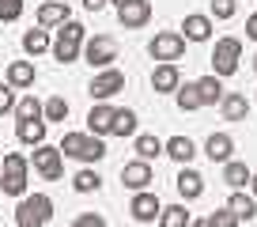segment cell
Segmentation results:
<instances>
[{
  "mask_svg": "<svg viewBox=\"0 0 257 227\" xmlns=\"http://www.w3.org/2000/svg\"><path fill=\"white\" fill-rule=\"evenodd\" d=\"M189 227H208V219H189Z\"/></svg>",
  "mask_w": 257,
  "mask_h": 227,
  "instance_id": "obj_41",
  "label": "cell"
},
{
  "mask_svg": "<svg viewBox=\"0 0 257 227\" xmlns=\"http://www.w3.org/2000/svg\"><path fill=\"white\" fill-rule=\"evenodd\" d=\"M178 83H182L178 65H155V72H152V87L155 91H174Z\"/></svg>",
  "mask_w": 257,
  "mask_h": 227,
  "instance_id": "obj_23",
  "label": "cell"
},
{
  "mask_svg": "<svg viewBox=\"0 0 257 227\" xmlns=\"http://www.w3.org/2000/svg\"><path fill=\"white\" fill-rule=\"evenodd\" d=\"M249 189H253V197H257V174H249Z\"/></svg>",
  "mask_w": 257,
  "mask_h": 227,
  "instance_id": "obj_42",
  "label": "cell"
},
{
  "mask_svg": "<svg viewBox=\"0 0 257 227\" xmlns=\"http://www.w3.org/2000/svg\"><path fill=\"white\" fill-rule=\"evenodd\" d=\"M57 152L72 155V159H83V163H98L106 155V144H102V137H91V133H64Z\"/></svg>",
  "mask_w": 257,
  "mask_h": 227,
  "instance_id": "obj_2",
  "label": "cell"
},
{
  "mask_svg": "<svg viewBox=\"0 0 257 227\" xmlns=\"http://www.w3.org/2000/svg\"><path fill=\"white\" fill-rule=\"evenodd\" d=\"M34 83V65L31 61H12L8 65V87H31Z\"/></svg>",
  "mask_w": 257,
  "mask_h": 227,
  "instance_id": "obj_22",
  "label": "cell"
},
{
  "mask_svg": "<svg viewBox=\"0 0 257 227\" xmlns=\"http://www.w3.org/2000/svg\"><path fill=\"white\" fill-rule=\"evenodd\" d=\"M159 152H163V140L159 137H152V133L137 137V155H140V159H155Z\"/></svg>",
  "mask_w": 257,
  "mask_h": 227,
  "instance_id": "obj_31",
  "label": "cell"
},
{
  "mask_svg": "<svg viewBox=\"0 0 257 227\" xmlns=\"http://www.w3.org/2000/svg\"><path fill=\"white\" fill-rule=\"evenodd\" d=\"M64 4H68V0H64Z\"/></svg>",
  "mask_w": 257,
  "mask_h": 227,
  "instance_id": "obj_45",
  "label": "cell"
},
{
  "mask_svg": "<svg viewBox=\"0 0 257 227\" xmlns=\"http://www.w3.org/2000/svg\"><path fill=\"white\" fill-rule=\"evenodd\" d=\"M234 8H238L234 0H212V16H216V19H231Z\"/></svg>",
  "mask_w": 257,
  "mask_h": 227,
  "instance_id": "obj_37",
  "label": "cell"
},
{
  "mask_svg": "<svg viewBox=\"0 0 257 227\" xmlns=\"http://www.w3.org/2000/svg\"><path fill=\"white\" fill-rule=\"evenodd\" d=\"M68 227H106V219L98 216V212H83V216H76Z\"/></svg>",
  "mask_w": 257,
  "mask_h": 227,
  "instance_id": "obj_36",
  "label": "cell"
},
{
  "mask_svg": "<svg viewBox=\"0 0 257 227\" xmlns=\"http://www.w3.org/2000/svg\"><path fill=\"white\" fill-rule=\"evenodd\" d=\"M83 57H87V65L95 68H110L117 61V42L110 34H95V38H83Z\"/></svg>",
  "mask_w": 257,
  "mask_h": 227,
  "instance_id": "obj_6",
  "label": "cell"
},
{
  "mask_svg": "<svg viewBox=\"0 0 257 227\" xmlns=\"http://www.w3.org/2000/svg\"><path fill=\"white\" fill-rule=\"evenodd\" d=\"M49 46H53V57L61 61V65H72L76 57H80V49H83V23H76V19L61 23L57 42H49Z\"/></svg>",
  "mask_w": 257,
  "mask_h": 227,
  "instance_id": "obj_4",
  "label": "cell"
},
{
  "mask_svg": "<svg viewBox=\"0 0 257 227\" xmlns=\"http://www.w3.org/2000/svg\"><path fill=\"white\" fill-rule=\"evenodd\" d=\"M0 167H4V174H0V189H4L8 197H23L27 193V170H31L27 155L8 152V155H0Z\"/></svg>",
  "mask_w": 257,
  "mask_h": 227,
  "instance_id": "obj_3",
  "label": "cell"
},
{
  "mask_svg": "<svg viewBox=\"0 0 257 227\" xmlns=\"http://www.w3.org/2000/svg\"><path fill=\"white\" fill-rule=\"evenodd\" d=\"M231 152H234V140L227 137V133H212L208 144H204V155H208L212 163H227V159H231Z\"/></svg>",
  "mask_w": 257,
  "mask_h": 227,
  "instance_id": "obj_14",
  "label": "cell"
},
{
  "mask_svg": "<svg viewBox=\"0 0 257 227\" xmlns=\"http://www.w3.org/2000/svg\"><path fill=\"white\" fill-rule=\"evenodd\" d=\"M249 174H253V170H249L246 163H234V159H227V163H223V182H227V186H234V189L246 186Z\"/></svg>",
  "mask_w": 257,
  "mask_h": 227,
  "instance_id": "obj_24",
  "label": "cell"
},
{
  "mask_svg": "<svg viewBox=\"0 0 257 227\" xmlns=\"http://www.w3.org/2000/svg\"><path fill=\"white\" fill-rule=\"evenodd\" d=\"M16 118H19V122H34V118H42V102L34 95L19 98V102H16Z\"/></svg>",
  "mask_w": 257,
  "mask_h": 227,
  "instance_id": "obj_30",
  "label": "cell"
},
{
  "mask_svg": "<svg viewBox=\"0 0 257 227\" xmlns=\"http://www.w3.org/2000/svg\"><path fill=\"white\" fill-rule=\"evenodd\" d=\"M178 193L185 197V201H197V197L204 193V178L197 174V170H189V167H182V174H178Z\"/></svg>",
  "mask_w": 257,
  "mask_h": 227,
  "instance_id": "obj_15",
  "label": "cell"
},
{
  "mask_svg": "<svg viewBox=\"0 0 257 227\" xmlns=\"http://www.w3.org/2000/svg\"><path fill=\"white\" fill-rule=\"evenodd\" d=\"M246 34H249V38L257 42V12H253V16H249V19H246Z\"/></svg>",
  "mask_w": 257,
  "mask_h": 227,
  "instance_id": "obj_39",
  "label": "cell"
},
{
  "mask_svg": "<svg viewBox=\"0 0 257 227\" xmlns=\"http://www.w3.org/2000/svg\"><path fill=\"white\" fill-rule=\"evenodd\" d=\"M208 227H238V219H234L231 208H219V212H212V216H208Z\"/></svg>",
  "mask_w": 257,
  "mask_h": 227,
  "instance_id": "obj_35",
  "label": "cell"
},
{
  "mask_svg": "<svg viewBox=\"0 0 257 227\" xmlns=\"http://www.w3.org/2000/svg\"><path fill=\"white\" fill-rule=\"evenodd\" d=\"M83 8H87V12H102L106 0H83Z\"/></svg>",
  "mask_w": 257,
  "mask_h": 227,
  "instance_id": "obj_40",
  "label": "cell"
},
{
  "mask_svg": "<svg viewBox=\"0 0 257 227\" xmlns=\"http://www.w3.org/2000/svg\"><path fill=\"white\" fill-rule=\"evenodd\" d=\"M23 49H27L31 57L46 53V49H49V34H46V27H38V31H27V34H23Z\"/></svg>",
  "mask_w": 257,
  "mask_h": 227,
  "instance_id": "obj_27",
  "label": "cell"
},
{
  "mask_svg": "<svg viewBox=\"0 0 257 227\" xmlns=\"http://www.w3.org/2000/svg\"><path fill=\"white\" fill-rule=\"evenodd\" d=\"M42 118H46V122H64V118H68V98L53 95L46 106H42Z\"/></svg>",
  "mask_w": 257,
  "mask_h": 227,
  "instance_id": "obj_29",
  "label": "cell"
},
{
  "mask_svg": "<svg viewBox=\"0 0 257 227\" xmlns=\"http://www.w3.org/2000/svg\"><path fill=\"white\" fill-rule=\"evenodd\" d=\"M178 106H182V110H201V98H197V87H193V83H178Z\"/></svg>",
  "mask_w": 257,
  "mask_h": 227,
  "instance_id": "obj_33",
  "label": "cell"
},
{
  "mask_svg": "<svg viewBox=\"0 0 257 227\" xmlns=\"http://www.w3.org/2000/svg\"><path fill=\"white\" fill-rule=\"evenodd\" d=\"M16 137L23 140V144H46V122L42 118H34V122H19L16 125Z\"/></svg>",
  "mask_w": 257,
  "mask_h": 227,
  "instance_id": "obj_20",
  "label": "cell"
},
{
  "mask_svg": "<svg viewBox=\"0 0 257 227\" xmlns=\"http://www.w3.org/2000/svg\"><path fill=\"white\" fill-rule=\"evenodd\" d=\"M91 98H98V102H106V98L121 95L125 91V72H117V68H102V72L91 80Z\"/></svg>",
  "mask_w": 257,
  "mask_h": 227,
  "instance_id": "obj_8",
  "label": "cell"
},
{
  "mask_svg": "<svg viewBox=\"0 0 257 227\" xmlns=\"http://www.w3.org/2000/svg\"><path fill=\"white\" fill-rule=\"evenodd\" d=\"M219 106H223V118H227V122H246V113H249L246 95H238V91L223 95V98H219Z\"/></svg>",
  "mask_w": 257,
  "mask_h": 227,
  "instance_id": "obj_18",
  "label": "cell"
},
{
  "mask_svg": "<svg viewBox=\"0 0 257 227\" xmlns=\"http://www.w3.org/2000/svg\"><path fill=\"white\" fill-rule=\"evenodd\" d=\"M227 208L234 212V219H253V216H257V204H253V197H246V193H231Z\"/></svg>",
  "mask_w": 257,
  "mask_h": 227,
  "instance_id": "obj_26",
  "label": "cell"
},
{
  "mask_svg": "<svg viewBox=\"0 0 257 227\" xmlns=\"http://www.w3.org/2000/svg\"><path fill=\"white\" fill-rule=\"evenodd\" d=\"M110 122H113V106H106V102H95V106H91V113H87L91 137H106V133H110Z\"/></svg>",
  "mask_w": 257,
  "mask_h": 227,
  "instance_id": "obj_13",
  "label": "cell"
},
{
  "mask_svg": "<svg viewBox=\"0 0 257 227\" xmlns=\"http://www.w3.org/2000/svg\"><path fill=\"white\" fill-rule=\"evenodd\" d=\"M238 57H242L238 38H219L216 49H212V76H231L238 68Z\"/></svg>",
  "mask_w": 257,
  "mask_h": 227,
  "instance_id": "obj_7",
  "label": "cell"
},
{
  "mask_svg": "<svg viewBox=\"0 0 257 227\" xmlns=\"http://www.w3.org/2000/svg\"><path fill=\"white\" fill-rule=\"evenodd\" d=\"M159 227H189V212L185 204H170V208L159 212Z\"/></svg>",
  "mask_w": 257,
  "mask_h": 227,
  "instance_id": "obj_28",
  "label": "cell"
},
{
  "mask_svg": "<svg viewBox=\"0 0 257 227\" xmlns=\"http://www.w3.org/2000/svg\"><path fill=\"white\" fill-rule=\"evenodd\" d=\"M0 155H4V152H0Z\"/></svg>",
  "mask_w": 257,
  "mask_h": 227,
  "instance_id": "obj_46",
  "label": "cell"
},
{
  "mask_svg": "<svg viewBox=\"0 0 257 227\" xmlns=\"http://www.w3.org/2000/svg\"><path fill=\"white\" fill-rule=\"evenodd\" d=\"M182 38H189V42H208L212 38V19L208 16H185V23H182Z\"/></svg>",
  "mask_w": 257,
  "mask_h": 227,
  "instance_id": "obj_17",
  "label": "cell"
},
{
  "mask_svg": "<svg viewBox=\"0 0 257 227\" xmlns=\"http://www.w3.org/2000/svg\"><path fill=\"white\" fill-rule=\"evenodd\" d=\"M193 87H197L201 106H212V102H219V98H223V83H219V76H201Z\"/></svg>",
  "mask_w": 257,
  "mask_h": 227,
  "instance_id": "obj_19",
  "label": "cell"
},
{
  "mask_svg": "<svg viewBox=\"0 0 257 227\" xmlns=\"http://www.w3.org/2000/svg\"><path fill=\"white\" fill-rule=\"evenodd\" d=\"M163 152H167L170 159H178V163H185V167H189V159L197 155V148H193L189 137H170L167 144H163Z\"/></svg>",
  "mask_w": 257,
  "mask_h": 227,
  "instance_id": "obj_21",
  "label": "cell"
},
{
  "mask_svg": "<svg viewBox=\"0 0 257 227\" xmlns=\"http://www.w3.org/2000/svg\"><path fill=\"white\" fill-rule=\"evenodd\" d=\"M34 167H38V174H42V178H49V182H57L64 174L61 152L49 148V144H34Z\"/></svg>",
  "mask_w": 257,
  "mask_h": 227,
  "instance_id": "obj_9",
  "label": "cell"
},
{
  "mask_svg": "<svg viewBox=\"0 0 257 227\" xmlns=\"http://www.w3.org/2000/svg\"><path fill=\"white\" fill-rule=\"evenodd\" d=\"M106 4H117V8H121V4H125V0H106Z\"/></svg>",
  "mask_w": 257,
  "mask_h": 227,
  "instance_id": "obj_43",
  "label": "cell"
},
{
  "mask_svg": "<svg viewBox=\"0 0 257 227\" xmlns=\"http://www.w3.org/2000/svg\"><path fill=\"white\" fill-rule=\"evenodd\" d=\"M53 216V201L46 193H23L16 204V227H46Z\"/></svg>",
  "mask_w": 257,
  "mask_h": 227,
  "instance_id": "obj_1",
  "label": "cell"
},
{
  "mask_svg": "<svg viewBox=\"0 0 257 227\" xmlns=\"http://www.w3.org/2000/svg\"><path fill=\"white\" fill-rule=\"evenodd\" d=\"M128 212H133V219H137V223H152V219L163 212V204H159V197H155V193H148V189H137V197H133Z\"/></svg>",
  "mask_w": 257,
  "mask_h": 227,
  "instance_id": "obj_10",
  "label": "cell"
},
{
  "mask_svg": "<svg viewBox=\"0 0 257 227\" xmlns=\"http://www.w3.org/2000/svg\"><path fill=\"white\" fill-rule=\"evenodd\" d=\"M98 186H102V178H98L95 170H80V174L72 178V189H76V193H95Z\"/></svg>",
  "mask_w": 257,
  "mask_h": 227,
  "instance_id": "obj_32",
  "label": "cell"
},
{
  "mask_svg": "<svg viewBox=\"0 0 257 227\" xmlns=\"http://www.w3.org/2000/svg\"><path fill=\"white\" fill-rule=\"evenodd\" d=\"M117 19L121 27H144L152 19V0H125L117 8Z\"/></svg>",
  "mask_w": 257,
  "mask_h": 227,
  "instance_id": "obj_11",
  "label": "cell"
},
{
  "mask_svg": "<svg viewBox=\"0 0 257 227\" xmlns=\"http://www.w3.org/2000/svg\"><path fill=\"white\" fill-rule=\"evenodd\" d=\"M110 133H113V137H133V133H137V113H133V110H113Z\"/></svg>",
  "mask_w": 257,
  "mask_h": 227,
  "instance_id": "obj_25",
  "label": "cell"
},
{
  "mask_svg": "<svg viewBox=\"0 0 257 227\" xmlns=\"http://www.w3.org/2000/svg\"><path fill=\"white\" fill-rule=\"evenodd\" d=\"M16 110V87H8V83H0V113Z\"/></svg>",
  "mask_w": 257,
  "mask_h": 227,
  "instance_id": "obj_38",
  "label": "cell"
},
{
  "mask_svg": "<svg viewBox=\"0 0 257 227\" xmlns=\"http://www.w3.org/2000/svg\"><path fill=\"white\" fill-rule=\"evenodd\" d=\"M19 16H23V0H0V23H12Z\"/></svg>",
  "mask_w": 257,
  "mask_h": 227,
  "instance_id": "obj_34",
  "label": "cell"
},
{
  "mask_svg": "<svg viewBox=\"0 0 257 227\" xmlns=\"http://www.w3.org/2000/svg\"><path fill=\"white\" fill-rule=\"evenodd\" d=\"M253 72H257V57H253Z\"/></svg>",
  "mask_w": 257,
  "mask_h": 227,
  "instance_id": "obj_44",
  "label": "cell"
},
{
  "mask_svg": "<svg viewBox=\"0 0 257 227\" xmlns=\"http://www.w3.org/2000/svg\"><path fill=\"white\" fill-rule=\"evenodd\" d=\"M68 4L64 0H49V4H42L38 8V23L42 27H61V23H68Z\"/></svg>",
  "mask_w": 257,
  "mask_h": 227,
  "instance_id": "obj_16",
  "label": "cell"
},
{
  "mask_svg": "<svg viewBox=\"0 0 257 227\" xmlns=\"http://www.w3.org/2000/svg\"><path fill=\"white\" fill-rule=\"evenodd\" d=\"M148 53H152L159 65H174V61H182V53H185V38L178 31H163V34H155V38H152Z\"/></svg>",
  "mask_w": 257,
  "mask_h": 227,
  "instance_id": "obj_5",
  "label": "cell"
},
{
  "mask_svg": "<svg viewBox=\"0 0 257 227\" xmlns=\"http://www.w3.org/2000/svg\"><path fill=\"white\" fill-rule=\"evenodd\" d=\"M121 182H125L128 189H148V182H152V167H148V159H133L121 167Z\"/></svg>",
  "mask_w": 257,
  "mask_h": 227,
  "instance_id": "obj_12",
  "label": "cell"
}]
</instances>
